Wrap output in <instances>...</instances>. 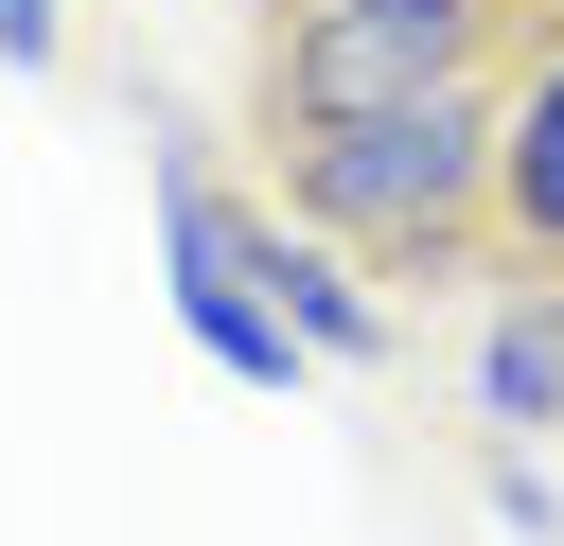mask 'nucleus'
Here are the masks:
<instances>
[{
    "mask_svg": "<svg viewBox=\"0 0 564 546\" xmlns=\"http://www.w3.org/2000/svg\"><path fill=\"white\" fill-rule=\"evenodd\" d=\"M282 211L335 229L352 264H458V247H494V88H423V106L282 141Z\"/></svg>",
    "mask_w": 564,
    "mask_h": 546,
    "instance_id": "1",
    "label": "nucleus"
},
{
    "mask_svg": "<svg viewBox=\"0 0 564 546\" xmlns=\"http://www.w3.org/2000/svg\"><path fill=\"white\" fill-rule=\"evenodd\" d=\"M564 0H282L264 18V141H317V123H370V106H423V88H494Z\"/></svg>",
    "mask_w": 564,
    "mask_h": 546,
    "instance_id": "2",
    "label": "nucleus"
},
{
    "mask_svg": "<svg viewBox=\"0 0 564 546\" xmlns=\"http://www.w3.org/2000/svg\"><path fill=\"white\" fill-rule=\"evenodd\" d=\"M494 264L564 282V18L494 70Z\"/></svg>",
    "mask_w": 564,
    "mask_h": 546,
    "instance_id": "3",
    "label": "nucleus"
},
{
    "mask_svg": "<svg viewBox=\"0 0 564 546\" xmlns=\"http://www.w3.org/2000/svg\"><path fill=\"white\" fill-rule=\"evenodd\" d=\"M476 423H494V440H546V423H564V282H546V264H511V282H494Z\"/></svg>",
    "mask_w": 564,
    "mask_h": 546,
    "instance_id": "4",
    "label": "nucleus"
},
{
    "mask_svg": "<svg viewBox=\"0 0 564 546\" xmlns=\"http://www.w3.org/2000/svg\"><path fill=\"white\" fill-rule=\"evenodd\" d=\"M176 317H194V352L247 370V387H300V352H317V335H300L264 282H229V264H176Z\"/></svg>",
    "mask_w": 564,
    "mask_h": 546,
    "instance_id": "5",
    "label": "nucleus"
},
{
    "mask_svg": "<svg viewBox=\"0 0 564 546\" xmlns=\"http://www.w3.org/2000/svg\"><path fill=\"white\" fill-rule=\"evenodd\" d=\"M282 317H300L317 352H388V299L352 282V247H335V229H300V264H282Z\"/></svg>",
    "mask_w": 564,
    "mask_h": 546,
    "instance_id": "6",
    "label": "nucleus"
},
{
    "mask_svg": "<svg viewBox=\"0 0 564 546\" xmlns=\"http://www.w3.org/2000/svg\"><path fill=\"white\" fill-rule=\"evenodd\" d=\"M0 70H53V0H0Z\"/></svg>",
    "mask_w": 564,
    "mask_h": 546,
    "instance_id": "7",
    "label": "nucleus"
}]
</instances>
